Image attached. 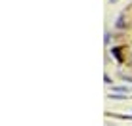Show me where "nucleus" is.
<instances>
[{"instance_id": "obj_1", "label": "nucleus", "mask_w": 132, "mask_h": 126, "mask_svg": "<svg viewBox=\"0 0 132 126\" xmlns=\"http://www.w3.org/2000/svg\"><path fill=\"white\" fill-rule=\"evenodd\" d=\"M130 59H132V56H130Z\"/></svg>"}]
</instances>
